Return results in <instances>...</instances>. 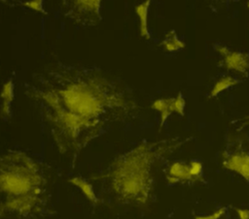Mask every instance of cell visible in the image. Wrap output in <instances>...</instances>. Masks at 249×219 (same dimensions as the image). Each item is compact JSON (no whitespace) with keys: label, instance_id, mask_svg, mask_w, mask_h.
I'll return each instance as SVG.
<instances>
[{"label":"cell","instance_id":"1","mask_svg":"<svg viewBox=\"0 0 249 219\" xmlns=\"http://www.w3.org/2000/svg\"><path fill=\"white\" fill-rule=\"evenodd\" d=\"M23 92L72 168L93 141L134 121L142 110L119 77L96 66L60 60L33 73Z\"/></svg>","mask_w":249,"mask_h":219},{"label":"cell","instance_id":"2","mask_svg":"<svg viewBox=\"0 0 249 219\" xmlns=\"http://www.w3.org/2000/svg\"><path fill=\"white\" fill-rule=\"evenodd\" d=\"M179 137L158 141H143L118 156L98 179L106 178L117 203L146 205L155 191L153 167L157 161L182 145Z\"/></svg>","mask_w":249,"mask_h":219},{"label":"cell","instance_id":"3","mask_svg":"<svg viewBox=\"0 0 249 219\" xmlns=\"http://www.w3.org/2000/svg\"><path fill=\"white\" fill-rule=\"evenodd\" d=\"M1 217L34 219L46 211L49 197L41 166L26 153L10 150L0 162Z\"/></svg>","mask_w":249,"mask_h":219},{"label":"cell","instance_id":"4","mask_svg":"<svg viewBox=\"0 0 249 219\" xmlns=\"http://www.w3.org/2000/svg\"><path fill=\"white\" fill-rule=\"evenodd\" d=\"M102 0H59L62 15L80 27H92L101 19Z\"/></svg>","mask_w":249,"mask_h":219},{"label":"cell","instance_id":"5","mask_svg":"<svg viewBox=\"0 0 249 219\" xmlns=\"http://www.w3.org/2000/svg\"><path fill=\"white\" fill-rule=\"evenodd\" d=\"M222 166L249 181V149L241 137L229 139L222 153Z\"/></svg>","mask_w":249,"mask_h":219},{"label":"cell","instance_id":"6","mask_svg":"<svg viewBox=\"0 0 249 219\" xmlns=\"http://www.w3.org/2000/svg\"><path fill=\"white\" fill-rule=\"evenodd\" d=\"M214 49L221 55L219 66L238 73L244 77L249 75V53L240 50H234L227 46L217 44Z\"/></svg>","mask_w":249,"mask_h":219},{"label":"cell","instance_id":"7","mask_svg":"<svg viewBox=\"0 0 249 219\" xmlns=\"http://www.w3.org/2000/svg\"><path fill=\"white\" fill-rule=\"evenodd\" d=\"M166 179L169 183H193L191 176L190 162L176 161L173 162L167 170Z\"/></svg>","mask_w":249,"mask_h":219},{"label":"cell","instance_id":"8","mask_svg":"<svg viewBox=\"0 0 249 219\" xmlns=\"http://www.w3.org/2000/svg\"><path fill=\"white\" fill-rule=\"evenodd\" d=\"M15 95V83L12 78H9L5 81L2 88L1 99V116L4 120H9L12 116V102Z\"/></svg>","mask_w":249,"mask_h":219},{"label":"cell","instance_id":"9","mask_svg":"<svg viewBox=\"0 0 249 219\" xmlns=\"http://www.w3.org/2000/svg\"><path fill=\"white\" fill-rule=\"evenodd\" d=\"M151 6V0H144L135 7V13L139 20V33L141 37L146 40L151 39V34L148 24L149 10Z\"/></svg>","mask_w":249,"mask_h":219},{"label":"cell","instance_id":"10","mask_svg":"<svg viewBox=\"0 0 249 219\" xmlns=\"http://www.w3.org/2000/svg\"><path fill=\"white\" fill-rule=\"evenodd\" d=\"M174 97L173 98H160L153 102L151 108L160 112V129L165 124L168 117L175 112L174 110Z\"/></svg>","mask_w":249,"mask_h":219},{"label":"cell","instance_id":"11","mask_svg":"<svg viewBox=\"0 0 249 219\" xmlns=\"http://www.w3.org/2000/svg\"><path fill=\"white\" fill-rule=\"evenodd\" d=\"M160 46L167 52H176L185 47V43L178 37L177 32L171 29L164 35Z\"/></svg>","mask_w":249,"mask_h":219},{"label":"cell","instance_id":"12","mask_svg":"<svg viewBox=\"0 0 249 219\" xmlns=\"http://www.w3.org/2000/svg\"><path fill=\"white\" fill-rule=\"evenodd\" d=\"M69 182L74 186L78 187L92 204H97L99 203V198L97 197L93 186L87 179L80 176H75L69 179Z\"/></svg>","mask_w":249,"mask_h":219},{"label":"cell","instance_id":"13","mask_svg":"<svg viewBox=\"0 0 249 219\" xmlns=\"http://www.w3.org/2000/svg\"><path fill=\"white\" fill-rule=\"evenodd\" d=\"M240 82L239 79H237L234 77L231 76H224L222 78H220L214 84V86L212 87L210 93H209V98H214L217 97L220 93L224 92L225 90H228L229 88L238 84Z\"/></svg>","mask_w":249,"mask_h":219},{"label":"cell","instance_id":"14","mask_svg":"<svg viewBox=\"0 0 249 219\" xmlns=\"http://www.w3.org/2000/svg\"><path fill=\"white\" fill-rule=\"evenodd\" d=\"M213 12H220L230 9L240 0H203Z\"/></svg>","mask_w":249,"mask_h":219},{"label":"cell","instance_id":"15","mask_svg":"<svg viewBox=\"0 0 249 219\" xmlns=\"http://www.w3.org/2000/svg\"><path fill=\"white\" fill-rule=\"evenodd\" d=\"M190 168H191V176L193 179V183L201 181L203 176V164L198 160H191Z\"/></svg>","mask_w":249,"mask_h":219},{"label":"cell","instance_id":"16","mask_svg":"<svg viewBox=\"0 0 249 219\" xmlns=\"http://www.w3.org/2000/svg\"><path fill=\"white\" fill-rule=\"evenodd\" d=\"M43 4H44V0H26L24 2H20V5H22L23 7L46 16L48 15V12L45 11Z\"/></svg>","mask_w":249,"mask_h":219},{"label":"cell","instance_id":"17","mask_svg":"<svg viewBox=\"0 0 249 219\" xmlns=\"http://www.w3.org/2000/svg\"><path fill=\"white\" fill-rule=\"evenodd\" d=\"M174 110L177 114L183 116L185 114V108H186V100L182 94V92H179L176 97H174Z\"/></svg>","mask_w":249,"mask_h":219},{"label":"cell","instance_id":"18","mask_svg":"<svg viewBox=\"0 0 249 219\" xmlns=\"http://www.w3.org/2000/svg\"><path fill=\"white\" fill-rule=\"evenodd\" d=\"M227 211V208L225 206L218 208L215 210L213 213L209 215H204V216H196L195 219H220Z\"/></svg>","mask_w":249,"mask_h":219},{"label":"cell","instance_id":"19","mask_svg":"<svg viewBox=\"0 0 249 219\" xmlns=\"http://www.w3.org/2000/svg\"><path fill=\"white\" fill-rule=\"evenodd\" d=\"M235 211L239 219H249V209L248 208H235Z\"/></svg>","mask_w":249,"mask_h":219},{"label":"cell","instance_id":"20","mask_svg":"<svg viewBox=\"0 0 249 219\" xmlns=\"http://www.w3.org/2000/svg\"><path fill=\"white\" fill-rule=\"evenodd\" d=\"M244 121H245V124H249V115L244 118Z\"/></svg>","mask_w":249,"mask_h":219},{"label":"cell","instance_id":"21","mask_svg":"<svg viewBox=\"0 0 249 219\" xmlns=\"http://www.w3.org/2000/svg\"><path fill=\"white\" fill-rule=\"evenodd\" d=\"M247 7H248V8H249V0H248V1H247Z\"/></svg>","mask_w":249,"mask_h":219}]
</instances>
